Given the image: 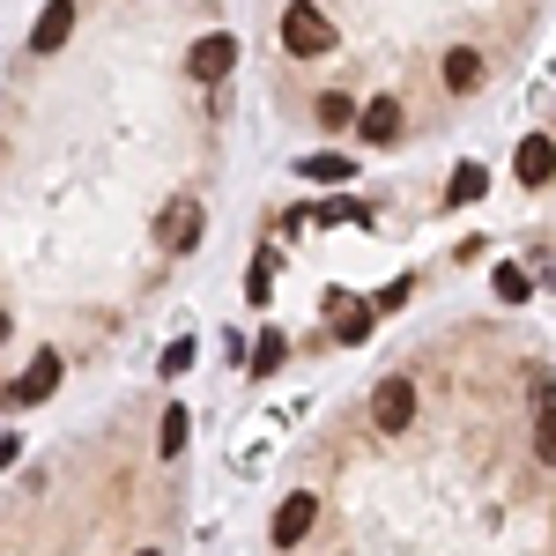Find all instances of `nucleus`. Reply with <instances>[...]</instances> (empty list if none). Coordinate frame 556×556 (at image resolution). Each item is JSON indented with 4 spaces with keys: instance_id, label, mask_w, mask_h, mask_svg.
I'll return each instance as SVG.
<instances>
[{
    "instance_id": "f257e3e1",
    "label": "nucleus",
    "mask_w": 556,
    "mask_h": 556,
    "mask_svg": "<svg viewBox=\"0 0 556 556\" xmlns=\"http://www.w3.org/2000/svg\"><path fill=\"white\" fill-rule=\"evenodd\" d=\"M282 52H290V60H319V52H334V23H327L312 0H290V8H282Z\"/></svg>"
},
{
    "instance_id": "f03ea898",
    "label": "nucleus",
    "mask_w": 556,
    "mask_h": 556,
    "mask_svg": "<svg viewBox=\"0 0 556 556\" xmlns=\"http://www.w3.org/2000/svg\"><path fill=\"white\" fill-rule=\"evenodd\" d=\"M201 230H208V208H201V201H172L164 223H156L164 253H193V245H201Z\"/></svg>"
},
{
    "instance_id": "7ed1b4c3",
    "label": "nucleus",
    "mask_w": 556,
    "mask_h": 556,
    "mask_svg": "<svg viewBox=\"0 0 556 556\" xmlns=\"http://www.w3.org/2000/svg\"><path fill=\"white\" fill-rule=\"evenodd\" d=\"M371 424L379 430H408L416 424V386L408 379H379V393H371Z\"/></svg>"
},
{
    "instance_id": "20e7f679",
    "label": "nucleus",
    "mask_w": 556,
    "mask_h": 556,
    "mask_svg": "<svg viewBox=\"0 0 556 556\" xmlns=\"http://www.w3.org/2000/svg\"><path fill=\"white\" fill-rule=\"evenodd\" d=\"M67 38H75V0H45V15L30 23V52H38V60H52Z\"/></svg>"
},
{
    "instance_id": "39448f33",
    "label": "nucleus",
    "mask_w": 556,
    "mask_h": 556,
    "mask_svg": "<svg viewBox=\"0 0 556 556\" xmlns=\"http://www.w3.org/2000/svg\"><path fill=\"white\" fill-rule=\"evenodd\" d=\"M312 519H319V497H312V490L282 497V505H275V549H298L304 534H312Z\"/></svg>"
},
{
    "instance_id": "423d86ee",
    "label": "nucleus",
    "mask_w": 556,
    "mask_h": 556,
    "mask_svg": "<svg viewBox=\"0 0 556 556\" xmlns=\"http://www.w3.org/2000/svg\"><path fill=\"white\" fill-rule=\"evenodd\" d=\"M513 178L519 186H549L556 178V141L549 134H527V141L513 149Z\"/></svg>"
},
{
    "instance_id": "0eeeda50",
    "label": "nucleus",
    "mask_w": 556,
    "mask_h": 556,
    "mask_svg": "<svg viewBox=\"0 0 556 556\" xmlns=\"http://www.w3.org/2000/svg\"><path fill=\"white\" fill-rule=\"evenodd\" d=\"M230 60H238V38H223V30H215V38H201L193 52H186V75H193V83H223V75H230Z\"/></svg>"
},
{
    "instance_id": "6e6552de",
    "label": "nucleus",
    "mask_w": 556,
    "mask_h": 556,
    "mask_svg": "<svg viewBox=\"0 0 556 556\" xmlns=\"http://www.w3.org/2000/svg\"><path fill=\"white\" fill-rule=\"evenodd\" d=\"M52 386H60V356H38L23 379L8 386V401H15V408H38V401H52Z\"/></svg>"
},
{
    "instance_id": "1a4fd4ad",
    "label": "nucleus",
    "mask_w": 556,
    "mask_h": 556,
    "mask_svg": "<svg viewBox=\"0 0 556 556\" xmlns=\"http://www.w3.org/2000/svg\"><path fill=\"white\" fill-rule=\"evenodd\" d=\"M356 134H364V141H393V134H401V104H393V97H379V104H364V112H356Z\"/></svg>"
},
{
    "instance_id": "9d476101",
    "label": "nucleus",
    "mask_w": 556,
    "mask_h": 556,
    "mask_svg": "<svg viewBox=\"0 0 556 556\" xmlns=\"http://www.w3.org/2000/svg\"><path fill=\"white\" fill-rule=\"evenodd\" d=\"M438 75H445L453 97H468V89H482V52H468V45H460V52H445V67H438Z\"/></svg>"
},
{
    "instance_id": "9b49d317",
    "label": "nucleus",
    "mask_w": 556,
    "mask_h": 556,
    "mask_svg": "<svg viewBox=\"0 0 556 556\" xmlns=\"http://www.w3.org/2000/svg\"><path fill=\"white\" fill-rule=\"evenodd\" d=\"M327 319H334V334H342V342H364V334H371V319H379V312H371V304H327Z\"/></svg>"
},
{
    "instance_id": "f8f14e48",
    "label": "nucleus",
    "mask_w": 556,
    "mask_h": 556,
    "mask_svg": "<svg viewBox=\"0 0 556 556\" xmlns=\"http://www.w3.org/2000/svg\"><path fill=\"white\" fill-rule=\"evenodd\" d=\"M534 460L556 468V393H549V401H534Z\"/></svg>"
},
{
    "instance_id": "ddd939ff",
    "label": "nucleus",
    "mask_w": 556,
    "mask_h": 556,
    "mask_svg": "<svg viewBox=\"0 0 556 556\" xmlns=\"http://www.w3.org/2000/svg\"><path fill=\"white\" fill-rule=\"evenodd\" d=\"M482 193H490V172H482V164H460L453 186H445V201H453V208H468V201H482Z\"/></svg>"
},
{
    "instance_id": "4468645a",
    "label": "nucleus",
    "mask_w": 556,
    "mask_h": 556,
    "mask_svg": "<svg viewBox=\"0 0 556 556\" xmlns=\"http://www.w3.org/2000/svg\"><path fill=\"white\" fill-rule=\"evenodd\" d=\"M282 356H290L282 334H260V342H253V371H260V379H275V371H282Z\"/></svg>"
},
{
    "instance_id": "2eb2a0df",
    "label": "nucleus",
    "mask_w": 556,
    "mask_h": 556,
    "mask_svg": "<svg viewBox=\"0 0 556 556\" xmlns=\"http://www.w3.org/2000/svg\"><path fill=\"white\" fill-rule=\"evenodd\" d=\"M298 172H304V178H319V186H342V178H356V172H349V156H304Z\"/></svg>"
},
{
    "instance_id": "dca6fc26",
    "label": "nucleus",
    "mask_w": 556,
    "mask_h": 556,
    "mask_svg": "<svg viewBox=\"0 0 556 556\" xmlns=\"http://www.w3.org/2000/svg\"><path fill=\"white\" fill-rule=\"evenodd\" d=\"M497 298H505V304H527V298H534V282H527V267H513V260L497 267Z\"/></svg>"
},
{
    "instance_id": "f3484780",
    "label": "nucleus",
    "mask_w": 556,
    "mask_h": 556,
    "mask_svg": "<svg viewBox=\"0 0 556 556\" xmlns=\"http://www.w3.org/2000/svg\"><path fill=\"white\" fill-rule=\"evenodd\" d=\"M319 127H327V134L356 127V104H349V97H319Z\"/></svg>"
},
{
    "instance_id": "a211bd4d",
    "label": "nucleus",
    "mask_w": 556,
    "mask_h": 556,
    "mask_svg": "<svg viewBox=\"0 0 556 556\" xmlns=\"http://www.w3.org/2000/svg\"><path fill=\"white\" fill-rule=\"evenodd\" d=\"M186 453V408H164V460Z\"/></svg>"
},
{
    "instance_id": "6ab92c4d",
    "label": "nucleus",
    "mask_w": 556,
    "mask_h": 556,
    "mask_svg": "<svg viewBox=\"0 0 556 556\" xmlns=\"http://www.w3.org/2000/svg\"><path fill=\"white\" fill-rule=\"evenodd\" d=\"M267 275H275V253H253V275H245V298L267 304Z\"/></svg>"
},
{
    "instance_id": "aec40b11",
    "label": "nucleus",
    "mask_w": 556,
    "mask_h": 556,
    "mask_svg": "<svg viewBox=\"0 0 556 556\" xmlns=\"http://www.w3.org/2000/svg\"><path fill=\"white\" fill-rule=\"evenodd\" d=\"M408 290H416V282H408V275H401V282H386L379 298H371V312H401V304H408Z\"/></svg>"
},
{
    "instance_id": "412c9836",
    "label": "nucleus",
    "mask_w": 556,
    "mask_h": 556,
    "mask_svg": "<svg viewBox=\"0 0 556 556\" xmlns=\"http://www.w3.org/2000/svg\"><path fill=\"white\" fill-rule=\"evenodd\" d=\"M186 364H193V342H172V349H164V371H172V379L186 371Z\"/></svg>"
},
{
    "instance_id": "4be33fe9",
    "label": "nucleus",
    "mask_w": 556,
    "mask_h": 556,
    "mask_svg": "<svg viewBox=\"0 0 556 556\" xmlns=\"http://www.w3.org/2000/svg\"><path fill=\"white\" fill-rule=\"evenodd\" d=\"M134 556H156V549H134Z\"/></svg>"
}]
</instances>
